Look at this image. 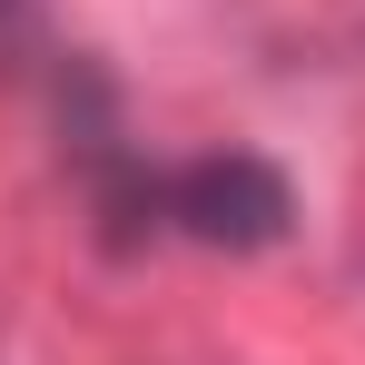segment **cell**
I'll list each match as a JSON object with an SVG mask.
<instances>
[{"mask_svg":"<svg viewBox=\"0 0 365 365\" xmlns=\"http://www.w3.org/2000/svg\"><path fill=\"white\" fill-rule=\"evenodd\" d=\"M287 227H297V187L257 148H207V158L158 168V237L217 247V257H257Z\"/></svg>","mask_w":365,"mask_h":365,"instance_id":"1","label":"cell"}]
</instances>
